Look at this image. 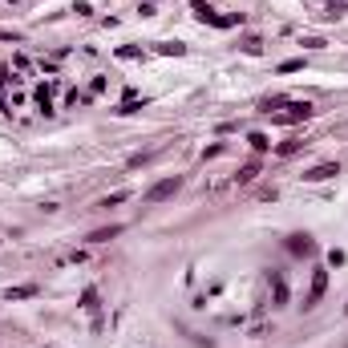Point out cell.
Returning <instances> with one entry per match:
<instances>
[{"instance_id": "cell-5", "label": "cell", "mask_w": 348, "mask_h": 348, "mask_svg": "<svg viewBox=\"0 0 348 348\" xmlns=\"http://www.w3.org/2000/svg\"><path fill=\"white\" fill-rule=\"evenodd\" d=\"M33 295H37V288H33V284H24V288H8V291H4V300H8V304H12V300H33Z\"/></svg>"}, {"instance_id": "cell-4", "label": "cell", "mask_w": 348, "mask_h": 348, "mask_svg": "<svg viewBox=\"0 0 348 348\" xmlns=\"http://www.w3.org/2000/svg\"><path fill=\"white\" fill-rule=\"evenodd\" d=\"M114 235H121V223H114V227H97V231H89V243H110Z\"/></svg>"}, {"instance_id": "cell-23", "label": "cell", "mask_w": 348, "mask_h": 348, "mask_svg": "<svg viewBox=\"0 0 348 348\" xmlns=\"http://www.w3.org/2000/svg\"><path fill=\"white\" fill-rule=\"evenodd\" d=\"M12 4H16V0H12Z\"/></svg>"}, {"instance_id": "cell-22", "label": "cell", "mask_w": 348, "mask_h": 348, "mask_svg": "<svg viewBox=\"0 0 348 348\" xmlns=\"http://www.w3.org/2000/svg\"><path fill=\"white\" fill-rule=\"evenodd\" d=\"M344 312H348V304H344Z\"/></svg>"}, {"instance_id": "cell-1", "label": "cell", "mask_w": 348, "mask_h": 348, "mask_svg": "<svg viewBox=\"0 0 348 348\" xmlns=\"http://www.w3.org/2000/svg\"><path fill=\"white\" fill-rule=\"evenodd\" d=\"M178 186H182V178H162V182H154L146 194H142V203H150V207H158V203H166L178 194Z\"/></svg>"}, {"instance_id": "cell-18", "label": "cell", "mask_w": 348, "mask_h": 348, "mask_svg": "<svg viewBox=\"0 0 348 348\" xmlns=\"http://www.w3.org/2000/svg\"><path fill=\"white\" fill-rule=\"evenodd\" d=\"M126 198H130V190H117V194H110V198H106V207H117V203H126Z\"/></svg>"}, {"instance_id": "cell-3", "label": "cell", "mask_w": 348, "mask_h": 348, "mask_svg": "<svg viewBox=\"0 0 348 348\" xmlns=\"http://www.w3.org/2000/svg\"><path fill=\"white\" fill-rule=\"evenodd\" d=\"M324 288H328V271H324V267H316V276H312V291H308L304 308H316V304H320V295H324Z\"/></svg>"}, {"instance_id": "cell-19", "label": "cell", "mask_w": 348, "mask_h": 348, "mask_svg": "<svg viewBox=\"0 0 348 348\" xmlns=\"http://www.w3.org/2000/svg\"><path fill=\"white\" fill-rule=\"evenodd\" d=\"M117 57H142V49L138 45H126V49H117Z\"/></svg>"}, {"instance_id": "cell-17", "label": "cell", "mask_w": 348, "mask_h": 348, "mask_svg": "<svg viewBox=\"0 0 348 348\" xmlns=\"http://www.w3.org/2000/svg\"><path fill=\"white\" fill-rule=\"evenodd\" d=\"M344 259H348V255H344V251H340V247H332V251H328V263H332V267H340Z\"/></svg>"}, {"instance_id": "cell-2", "label": "cell", "mask_w": 348, "mask_h": 348, "mask_svg": "<svg viewBox=\"0 0 348 348\" xmlns=\"http://www.w3.org/2000/svg\"><path fill=\"white\" fill-rule=\"evenodd\" d=\"M336 174H340V162H320V166L304 170V182H328V178H336Z\"/></svg>"}, {"instance_id": "cell-10", "label": "cell", "mask_w": 348, "mask_h": 348, "mask_svg": "<svg viewBox=\"0 0 348 348\" xmlns=\"http://www.w3.org/2000/svg\"><path fill=\"white\" fill-rule=\"evenodd\" d=\"M271 284H276V304H288V284H284V276H271Z\"/></svg>"}, {"instance_id": "cell-9", "label": "cell", "mask_w": 348, "mask_h": 348, "mask_svg": "<svg viewBox=\"0 0 348 348\" xmlns=\"http://www.w3.org/2000/svg\"><path fill=\"white\" fill-rule=\"evenodd\" d=\"M247 142H251V150H259V154L271 146V142H267V134H259V130H255V134H247Z\"/></svg>"}, {"instance_id": "cell-16", "label": "cell", "mask_w": 348, "mask_h": 348, "mask_svg": "<svg viewBox=\"0 0 348 348\" xmlns=\"http://www.w3.org/2000/svg\"><path fill=\"white\" fill-rule=\"evenodd\" d=\"M300 45H304V49H324V45H328V41H324V37H304V41H300Z\"/></svg>"}, {"instance_id": "cell-20", "label": "cell", "mask_w": 348, "mask_h": 348, "mask_svg": "<svg viewBox=\"0 0 348 348\" xmlns=\"http://www.w3.org/2000/svg\"><path fill=\"white\" fill-rule=\"evenodd\" d=\"M0 41H12V45H20V33H12V29H0Z\"/></svg>"}, {"instance_id": "cell-14", "label": "cell", "mask_w": 348, "mask_h": 348, "mask_svg": "<svg viewBox=\"0 0 348 348\" xmlns=\"http://www.w3.org/2000/svg\"><path fill=\"white\" fill-rule=\"evenodd\" d=\"M255 174H259V162H247V166H243V170H239V182H251V178H255Z\"/></svg>"}, {"instance_id": "cell-21", "label": "cell", "mask_w": 348, "mask_h": 348, "mask_svg": "<svg viewBox=\"0 0 348 348\" xmlns=\"http://www.w3.org/2000/svg\"><path fill=\"white\" fill-rule=\"evenodd\" d=\"M295 69H304V61H284L280 65V73H295Z\"/></svg>"}, {"instance_id": "cell-7", "label": "cell", "mask_w": 348, "mask_h": 348, "mask_svg": "<svg viewBox=\"0 0 348 348\" xmlns=\"http://www.w3.org/2000/svg\"><path fill=\"white\" fill-rule=\"evenodd\" d=\"M158 53H162V57H182V53H186V45H178V41H162V45H158Z\"/></svg>"}, {"instance_id": "cell-8", "label": "cell", "mask_w": 348, "mask_h": 348, "mask_svg": "<svg viewBox=\"0 0 348 348\" xmlns=\"http://www.w3.org/2000/svg\"><path fill=\"white\" fill-rule=\"evenodd\" d=\"M81 308H85V312H97V288H85V291H81Z\"/></svg>"}, {"instance_id": "cell-12", "label": "cell", "mask_w": 348, "mask_h": 348, "mask_svg": "<svg viewBox=\"0 0 348 348\" xmlns=\"http://www.w3.org/2000/svg\"><path fill=\"white\" fill-rule=\"evenodd\" d=\"M138 110H142V102H138V97H126V102L117 106V114H121V117H126V114H138Z\"/></svg>"}, {"instance_id": "cell-15", "label": "cell", "mask_w": 348, "mask_h": 348, "mask_svg": "<svg viewBox=\"0 0 348 348\" xmlns=\"http://www.w3.org/2000/svg\"><path fill=\"white\" fill-rule=\"evenodd\" d=\"M243 49H247V53H251V57H255V53H259V49H263V41H259V37H243Z\"/></svg>"}, {"instance_id": "cell-13", "label": "cell", "mask_w": 348, "mask_h": 348, "mask_svg": "<svg viewBox=\"0 0 348 348\" xmlns=\"http://www.w3.org/2000/svg\"><path fill=\"white\" fill-rule=\"evenodd\" d=\"M288 117H312V106H308V102H291V114Z\"/></svg>"}, {"instance_id": "cell-11", "label": "cell", "mask_w": 348, "mask_h": 348, "mask_svg": "<svg viewBox=\"0 0 348 348\" xmlns=\"http://www.w3.org/2000/svg\"><path fill=\"white\" fill-rule=\"evenodd\" d=\"M37 106H41L45 114H53V102H49V85H41V89H37Z\"/></svg>"}, {"instance_id": "cell-6", "label": "cell", "mask_w": 348, "mask_h": 348, "mask_svg": "<svg viewBox=\"0 0 348 348\" xmlns=\"http://www.w3.org/2000/svg\"><path fill=\"white\" fill-rule=\"evenodd\" d=\"M288 247L295 251V255H308V251H312V239H308V235H291Z\"/></svg>"}]
</instances>
